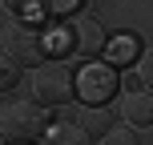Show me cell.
<instances>
[{"label": "cell", "instance_id": "9", "mask_svg": "<svg viewBox=\"0 0 153 145\" xmlns=\"http://www.w3.org/2000/svg\"><path fill=\"white\" fill-rule=\"evenodd\" d=\"M76 121H81L85 129L93 133V137H105V133L113 129V117H109V109H105V105H85V113L76 117Z\"/></svg>", "mask_w": 153, "mask_h": 145}, {"label": "cell", "instance_id": "8", "mask_svg": "<svg viewBox=\"0 0 153 145\" xmlns=\"http://www.w3.org/2000/svg\"><path fill=\"white\" fill-rule=\"evenodd\" d=\"M45 145H93V133L85 125H53L45 133Z\"/></svg>", "mask_w": 153, "mask_h": 145}, {"label": "cell", "instance_id": "10", "mask_svg": "<svg viewBox=\"0 0 153 145\" xmlns=\"http://www.w3.org/2000/svg\"><path fill=\"white\" fill-rule=\"evenodd\" d=\"M101 145H137V129H133V125H113V129L101 137Z\"/></svg>", "mask_w": 153, "mask_h": 145}, {"label": "cell", "instance_id": "12", "mask_svg": "<svg viewBox=\"0 0 153 145\" xmlns=\"http://www.w3.org/2000/svg\"><path fill=\"white\" fill-rule=\"evenodd\" d=\"M16 85V61L4 53V65H0V89H12Z\"/></svg>", "mask_w": 153, "mask_h": 145}, {"label": "cell", "instance_id": "6", "mask_svg": "<svg viewBox=\"0 0 153 145\" xmlns=\"http://www.w3.org/2000/svg\"><path fill=\"white\" fill-rule=\"evenodd\" d=\"M121 117L133 125V129H145V125H153V93L145 89H133L121 97Z\"/></svg>", "mask_w": 153, "mask_h": 145}, {"label": "cell", "instance_id": "11", "mask_svg": "<svg viewBox=\"0 0 153 145\" xmlns=\"http://www.w3.org/2000/svg\"><path fill=\"white\" fill-rule=\"evenodd\" d=\"M137 81L145 85V89H153V48H145V53L137 57Z\"/></svg>", "mask_w": 153, "mask_h": 145}, {"label": "cell", "instance_id": "2", "mask_svg": "<svg viewBox=\"0 0 153 145\" xmlns=\"http://www.w3.org/2000/svg\"><path fill=\"white\" fill-rule=\"evenodd\" d=\"M28 93H32V101H36V105H45V109L65 105V101H73V93H76V77L69 73V65L45 61V65H36V69H32V77H28Z\"/></svg>", "mask_w": 153, "mask_h": 145}, {"label": "cell", "instance_id": "14", "mask_svg": "<svg viewBox=\"0 0 153 145\" xmlns=\"http://www.w3.org/2000/svg\"><path fill=\"white\" fill-rule=\"evenodd\" d=\"M20 145H32V141H20Z\"/></svg>", "mask_w": 153, "mask_h": 145}, {"label": "cell", "instance_id": "7", "mask_svg": "<svg viewBox=\"0 0 153 145\" xmlns=\"http://www.w3.org/2000/svg\"><path fill=\"white\" fill-rule=\"evenodd\" d=\"M105 53H109V65H129V61H137L145 48H141V40L133 36V32H121L117 40H109Z\"/></svg>", "mask_w": 153, "mask_h": 145}, {"label": "cell", "instance_id": "13", "mask_svg": "<svg viewBox=\"0 0 153 145\" xmlns=\"http://www.w3.org/2000/svg\"><path fill=\"white\" fill-rule=\"evenodd\" d=\"M40 0H4V8L8 12H28V8H36Z\"/></svg>", "mask_w": 153, "mask_h": 145}, {"label": "cell", "instance_id": "5", "mask_svg": "<svg viewBox=\"0 0 153 145\" xmlns=\"http://www.w3.org/2000/svg\"><path fill=\"white\" fill-rule=\"evenodd\" d=\"M76 93H81L85 105H105L117 93V65L109 61H89L76 73Z\"/></svg>", "mask_w": 153, "mask_h": 145}, {"label": "cell", "instance_id": "4", "mask_svg": "<svg viewBox=\"0 0 153 145\" xmlns=\"http://www.w3.org/2000/svg\"><path fill=\"white\" fill-rule=\"evenodd\" d=\"M4 53L12 57L16 65H45V57L53 53V45H48V32L32 28V24H16V28H8L4 36Z\"/></svg>", "mask_w": 153, "mask_h": 145}, {"label": "cell", "instance_id": "3", "mask_svg": "<svg viewBox=\"0 0 153 145\" xmlns=\"http://www.w3.org/2000/svg\"><path fill=\"white\" fill-rule=\"evenodd\" d=\"M48 133L45 121V105L36 101H20V105H8L4 113V145H20V141H36Z\"/></svg>", "mask_w": 153, "mask_h": 145}, {"label": "cell", "instance_id": "1", "mask_svg": "<svg viewBox=\"0 0 153 145\" xmlns=\"http://www.w3.org/2000/svg\"><path fill=\"white\" fill-rule=\"evenodd\" d=\"M48 45L56 48V57H81V61H89V57H101L109 48V36H105L97 16L73 12L69 20L56 24V32H48Z\"/></svg>", "mask_w": 153, "mask_h": 145}]
</instances>
